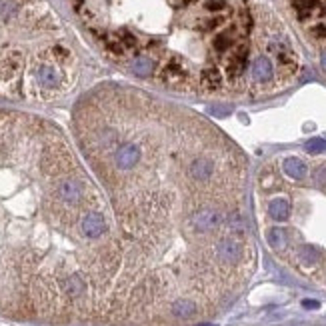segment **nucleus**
I'll return each mask as SVG.
<instances>
[{
	"label": "nucleus",
	"mask_w": 326,
	"mask_h": 326,
	"mask_svg": "<svg viewBox=\"0 0 326 326\" xmlns=\"http://www.w3.org/2000/svg\"><path fill=\"white\" fill-rule=\"evenodd\" d=\"M196 326H216V324H208V322H202V324H196Z\"/></svg>",
	"instance_id": "obj_11"
},
{
	"label": "nucleus",
	"mask_w": 326,
	"mask_h": 326,
	"mask_svg": "<svg viewBox=\"0 0 326 326\" xmlns=\"http://www.w3.org/2000/svg\"><path fill=\"white\" fill-rule=\"evenodd\" d=\"M314 182H316L318 186L326 188V164L318 166V168L314 170Z\"/></svg>",
	"instance_id": "obj_9"
},
{
	"label": "nucleus",
	"mask_w": 326,
	"mask_h": 326,
	"mask_svg": "<svg viewBox=\"0 0 326 326\" xmlns=\"http://www.w3.org/2000/svg\"><path fill=\"white\" fill-rule=\"evenodd\" d=\"M242 256V244L238 242L236 236H222L218 242H216V260L232 266L240 260Z\"/></svg>",
	"instance_id": "obj_2"
},
{
	"label": "nucleus",
	"mask_w": 326,
	"mask_h": 326,
	"mask_svg": "<svg viewBox=\"0 0 326 326\" xmlns=\"http://www.w3.org/2000/svg\"><path fill=\"white\" fill-rule=\"evenodd\" d=\"M196 204L180 174L144 158L86 168L50 120L0 108V308L46 320H106L142 296L126 270L84 236L94 212H120L166 234Z\"/></svg>",
	"instance_id": "obj_1"
},
{
	"label": "nucleus",
	"mask_w": 326,
	"mask_h": 326,
	"mask_svg": "<svg viewBox=\"0 0 326 326\" xmlns=\"http://www.w3.org/2000/svg\"><path fill=\"white\" fill-rule=\"evenodd\" d=\"M302 306H304L306 310H314V308H318V306H320V302H318V300H310V298H308V300H302Z\"/></svg>",
	"instance_id": "obj_10"
},
{
	"label": "nucleus",
	"mask_w": 326,
	"mask_h": 326,
	"mask_svg": "<svg viewBox=\"0 0 326 326\" xmlns=\"http://www.w3.org/2000/svg\"><path fill=\"white\" fill-rule=\"evenodd\" d=\"M268 214H270V218L276 220V222L288 220V216H290V202L284 200V198L272 200V202L268 204Z\"/></svg>",
	"instance_id": "obj_4"
},
{
	"label": "nucleus",
	"mask_w": 326,
	"mask_h": 326,
	"mask_svg": "<svg viewBox=\"0 0 326 326\" xmlns=\"http://www.w3.org/2000/svg\"><path fill=\"white\" fill-rule=\"evenodd\" d=\"M266 238H268V244H270L274 250H284V246H286V232L282 229L268 230Z\"/></svg>",
	"instance_id": "obj_7"
},
{
	"label": "nucleus",
	"mask_w": 326,
	"mask_h": 326,
	"mask_svg": "<svg viewBox=\"0 0 326 326\" xmlns=\"http://www.w3.org/2000/svg\"><path fill=\"white\" fill-rule=\"evenodd\" d=\"M298 260L302 262L304 266H314L316 262L320 260V252L314 248V246H300L298 250Z\"/></svg>",
	"instance_id": "obj_6"
},
{
	"label": "nucleus",
	"mask_w": 326,
	"mask_h": 326,
	"mask_svg": "<svg viewBox=\"0 0 326 326\" xmlns=\"http://www.w3.org/2000/svg\"><path fill=\"white\" fill-rule=\"evenodd\" d=\"M282 168L294 180H302L306 176V164L302 162V160H298V158H286L282 162Z\"/></svg>",
	"instance_id": "obj_5"
},
{
	"label": "nucleus",
	"mask_w": 326,
	"mask_h": 326,
	"mask_svg": "<svg viewBox=\"0 0 326 326\" xmlns=\"http://www.w3.org/2000/svg\"><path fill=\"white\" fill-rule=\"evenodd\" d=\"M170 312H172V316L186 320V318H192L196 314V304L190 298H178L170 304Z\"/></svg>",
	"instance_id": "obj_3"
},
{
	"label": "nucleus",
	"mask_w": 326,
	"mask_h": 326,
	"mask_svg": "<svg viewBox=\"0 0 326 326\" xmlns=\"http://www.w3.org/2000/svg\"><path fill=\"white\" fill-rule=\"evenodd\" d=\"M304 148H306L308 154H320V152L326 150V140L324 138H310V140L304 144Z\"/></svg>",
	"instance_id": "obj_8"
}]
</instances>
